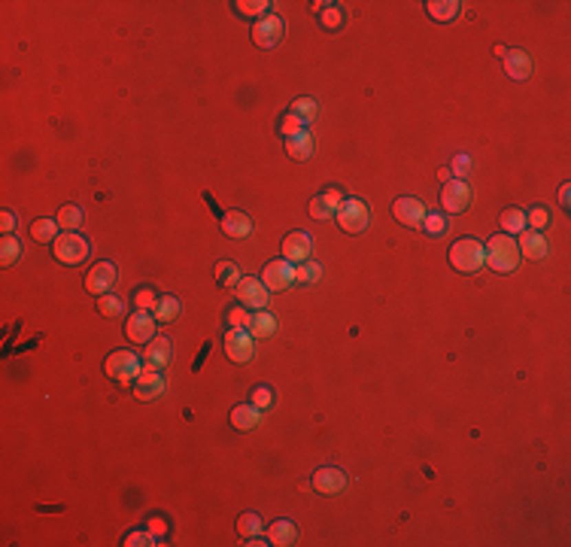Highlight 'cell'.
Returning <instances> with one entry per match:
<instances>
[{
	"label": "cell",
	"mask_w": 571,
	"mask_h": 547,
	"mask_svg": "<svg viewBox=\"0 0 571 547\" xmlns=\"http://www.w3.org/2000/svg\"><path fill=\"white\" fill-rule=\"evenodd\" d=\"M486 265L493 268L495 274H510L517 271L519 265V250H517V240L510 235H495L493 240L486 244Z\"/></svg>",
	"instance_id": "6da1fadb"
},
{
	"label": "cell",
	"mask_w": 571,
	"mask_h": 547,
	"mask_svg": "<svg viewBox=\"0 0 571 547\" xmlns=\"http://www.w3.org/2000/svg\"><path fill=\"white\" fill-rule=\"evenodd\" d=\"M450 265L462 274H474L486 265V246L474 237H462L450 246Z\"/></svg>",
	"instance_id": "7a4b0ae2"
},
{
	"label": "cell",
	"mask_w": 571,
	"mask_h": 547,
	"mask_svg": "<svg viewBox=\"0 0 571 547\" xmlns=\"http://www.w3.org/2000/svg\"><path fill=\"white\" fill-rule=\"evenodd\" d=\"M52 253L61 265H79L89 255V240L79 237L76 231H64V235H58L52 240Z\"/></svg>",
	"instance_id": "3957f363"
},
{
	"label": "cell",
	"mask_w": 571,
	"mask_h": 547,
	"mask_svg": "<svg viewBox=\"0 0 571 547\" xmlns=\"http://www.w3.org/2000/svg\"><path fill=\"white\" fill-rule=\"evenodd\" d=\"M368 207H365V201H358V198H347L341 204V210H338V225L347 235H358V231H365L368 228Z\"/></svg>",
	"instance_id": "277c9868"
},
{
	"label": "cell",
	"mask_w": 571,
	"mask_h": 547,
	"mask_svg": "<svg viewBox=\"0 0 571 547\" xmlns=\"http://www.w3.org/2000/svg\"><path fill=\"white\" fill-rule=\"evenodd\" d=\"M104 371H107L109 377H113V380L128 383V380H134V377L140 374V359H137L134 353H128V350H119V353L107 356Z\"/></svg>",
	"instance_id": "5b68a950"
},
{
	"label": "cell",
	"mask_w": 571,
	"mask_h": 547,
	"mask_svg": "<svg viewBox=\"0 0 571 547\" xmlns=\"http://www.w3.org/2000/svg\"><path fill=\"white\" fill-rule=\"evenodd\" d=\"M261 283H265L268 292H283L289 289L292 283H295V268H292V261L286 259H274L265 265V271H261Z\"/></svg>",
	"instance_id": "8992f818"
},
{
	"label": "cell",
	"mask_w": 571,
	"mask_h": 547,
	"mask_svg": "<svg viewBox=\"0 0 571 547\" xmlns=\"http://www.w3.org/2000/svg\"><path fill=\"white\" fill-rule=\"evenodd\" d=\"M116 283H119V268H116L113 261H98L89 271V277H85V289H89L91 295H107Z\"/></svg>",
	"instance_id": "52a82bcc"
},
{
	"label": "cell",
	"mask_w": 571,
	"mask_h": 547,
	"mask_svg": "<svg viewBox=\"0 0 571 547\" xmlns=\"http://www.w3.org/2000/svg\"><path fill=\"white\" fill-rule=\"evenodd\" d=\"M441 204L446 213H462L471 204V186L465 180H446L444 192H441Z\"/></svg>",
	"instance_id": "ba28073f"
},
{
	"label": "cell",
	"mask_w": 571,
	"mask_h": 547,
	"mask_svg": "<svg viewBox=\"0 0 571 547\" xmlns=\"http://www.w3.org/2000/svg\"><path fill=\"white\" fill-rule=\"evenodd\" d=\"M164 389H167V380L158 374V368H143L134 377V396L140 401H155L158 396H164Z\"/></svg>",
	"instance_id": "9c48e42d"
},
{
	"label": "cell",
	"mask_w": 571,
	"mask_h": 547,
	"mask_svg": "<svg viewBox=\"0 0 571 547\" xmlns=\"http://www.w3.org/2000/svg\"><path fill=\"white\" fill-rule=\"evenodd\" d=\"M155 325H158L155 317H149L146 310H137V313H131L125 323V338L131 344H149L155 338Z\"/></svg>",
	"instance_id": "30bf717a"
},
{
	"label": "cell",
	"mask_w": 571,
	"mask_h": 547,
	"mask_svg": "<svg viewBox=\"0 0 571 547\" xmlns=\"http://www.w3.org/2000/svg\"><path fill=\"white\" fill-rule=\"evenodd\" d=\"M225 353L231 362H250L255 347H252V334L246 328H228L225 334Z\"/></svg>",
	"instance_id": "8fae6325"
},
{
	"label": "cell",
	"mask_w": 571,
	"mask_h": 547,
	"mask_svg": "<svg viewBox=\"0 0 571 547\" xmlns=\"http://www.w3.org/2000/svg\"><path fill=\"white\" fill-rule=\"evenodd\" d=\"M237 301L244 304V308H252V310H265L268 304V289L261 280H255V277H244V280L237 283Z\"/></svg>",
	"instance_id": "7c38bea8"
},
{
	"label": "cell",
	"mask_w": 571,
	"mask_h": 547,
	"mask_svg": "<svg viewBox=\"0 0 571 547\" xmlns=\"http://www.w3.org/2000/svg\"><path fill=\"white\" fill-rule=\"evenodd\" d=\"M283 31H286L283 19L265 16V19H259V21L252 25V43H255V46H261V49L277 46V43L283 40Z\"/></svg>",
	"instance_id": "4fadbf2b"
},
{
	"label": "cell",
	"mask_w": 571,
	"mask_h": 547,
	"mask_svg": "<svg viewBox=\"0 0 571 547\" xmlns=\"http://www.w3.org/2000/svg\"><path fill=\"white\" fill-rule=\"evenodd\" d=\"M313 253V237L304 235V231H292L283 240V259L292 261V265H301V261H310Z\"/></svg>",
	"instance_id": "5bb4252c"
},
{
	"label": "cell",
	"mask_w": 571,
	"mask_h": 547,
	"mask_svg": "<svg viewBox=\"0 0 571 547\" xmlns=\"http://www.w3.org/2000/svg\"><path fill=\"white\" fill-rule=\"evenodd\" d=\"M392 216L398 219L401 225H407V228H420L422 219H426V207L416 198H398L392 204Z\"/></svg>",
	"instance_id": "9a60e30c"
},
{
	"label": "cell",
	"mask_w": 571,
	"mask_h": 547,
	"mask_svg": "<svg viewBox=\"0 0 571 547\" xmlns=\"http://www.w3.org/2000/svg\"><path fill=\"white\" fill-rule=\"evenodd\" d=\"M343 486H347V474L341 469H332V465H325V469H319L313 474V490L322 493V495H338L343 493Z\"/></svg>",
	"instance_id": "2e32d148"
},
{
	"label": "cell",
	"mask_w": 571,
	"mask_h": 547,
	"mask_svg": "<svg viewBox=\"0 0 571 547\" xmlns=\"http://www.w3.org/2000/svg\"><path fill=\"white\" fill-rule=\"evenodd\" d=\"M171 356H173V347H171V341L167 338H152L149 344H146L143 350V362H146V368H167L171 365Z\"/></svg>",
	"instance_id": "e0dca14e"
},
{
	"label": "cell",
	"mask_w": 571,
	"mask_h": 547,
	"mask_svg": "<svg viewBox=\"0 0 571 547\" xmlns=\"http://www.w3.org/2000/svg\"><path fill=\"white\" fill-rule=\"evenodd\" d=\"M519 255H526V259L538 261L547 255V240L538 235V231H519V244H517Z\"/></svg>",
	"instance_id": "ac0fdd59"
},
{
	"label": "cell",
	"mask_w": 571,
	"mask_h": 547,
	"mask_svg": "<svg viewBox=\"0 0 571 547\" xmlns=\"http://www.w3.org/2000/svg\"><path fill=\"white\" fill-rule=\"evenodd\" d=\"M316 143H313V134L310 131H298L295 137H286V152H289L295 162H307L313 155Z\"/></svg>",
	"instance_id": "d6986e66"
},
{
	"label": "cell",
	"mask_w": 571,
	"mask_h": 547,
	"mask_svg": "<svg viewBox=\"0 0 571 547\" xmlns=\"http://www.w3.org/2000/svg\"><path fill=\"white\" fill-rule=\"evenodd\" d=\"M504 70H508V76L510 79H529V73H532V58L526 55V52H519V49H514V52H508L504 55Z\"/></svg>",
	"instance_id": "ffe728a7"
},
{
	"label": "cell",
	"mask_w": 571,
	"mask_h": 547,
	"mask_svg": "<svg viewBox=\"0 0 571 547\" xmlns=\"http://www.w3.org/2000/svg\"><path fill=\"white\" fill-rule=\"evenodd\" d=\"M261 422V411L255 405H237L231 411V426L240 429V432H250Z\"/></svg>",
	"instance_id": "44dd1931"
},
{
	"label": "cell",
	"mask_w": 571,
	"mask_h": 547,
	"mask_svg": "<svg viewBox=\"0 0 571 547\" xmlns=\"http://www.w3.org/2000/svg\"><path fill=\"white\" fill-rule=\"evenodd\" d=\"M222 231L225 237H246L252 231V222L246 213H237V210H231V213L222 216Z\"/></svg>",
	"instance_id": "7402d4cb"
},
{
	"label": "cell",
	"mask_w": 571,
	"mask_h": 547,
	"mask_svg": "<svg viewBox=\"0 0 571 547\" xmlns=\"http://www.w3.org/2000/svg\"><path fill=\"white\" fill-rule=\"evenodd\" d=\"M268 541L270 544H280V547H289L298 541V529L292 520H277L274 526L268 529Z\"/></svg>",
	"instance_id": "603a6c76"
},
{
	"label": "cell",
	"mask_w": 571,
	"mask_h": 547,
	"mask_svg": "<svg viewBox=\"0 0 571 547\" xmlns=\"http://www.w3.org/2000/svg\"><path fill=\"white\" fill-rule=\"evenodd\" d=\"M180 301L173 295H164V298H158V304L152 308V317H155V323H173V319L180 317Z\"/></svg>",
	"instance_id": "cb8c5ba5"
},
{
	"label": "cell",
	"mask_w": 571,
	"mask_h": 547,
	"mask_svg": "<svg viewBox=\"0 0 571 547\" xmlns=\"http://www.w3.org/2000/svg\"><path fill=\"white\" fill-rule=\"evenodd\" d=\"M459 10H462V3H456V0H431L429 3V16L435 21H453Z\"/></svg>",
	"instance_id": "d4e9b609"
},
{
	"label": "cell",
	"mask_w": 571,
	"mask_h": 547,
	"mask_svg": "<svg viewBox=\"0 0 571 547\" xmlns=\"http://www.w3.org/2000/svg\"><path fill=\"white\" fill-rule=\"evenodd\" d=\"M246 332L252 334V338H270V334L277 332V319L270 317V313H265V310H259L252 317V323H250V328Z\"/></svg>",
	"instance_id": "484cf974"
},
{
	"label": "cell",
	"mask_w": 571,
	"mask_h": 547,
	"mask_svg": "<svg viewBox=\"0 0 571 547\" xmlns=\"http://www.w3.org/2000/svg\"><path fill=\"white\" fill-rule=\"evenodd\" d=\"M98 313H100V317H107V319L122 317V313H125V298H119V295H113V292H107V295L98 298Z\"/></svg>",
	"instance_id": "4316f807"
},
{
	"label": "cell",
	"mask_w": 571,
	"mask_h": 547,
	"mask_svg": "<svg viewBox=\"0 0 571 547\" xmlns=\"http://www.w3.org/2000/svg\"><path fill=\"white\" fill-rule=\"evenodd\" d=\"M502 228H504V235H519V231H526V213H523V210H517V207L504 210V213H502Z\"/></svg>",
	"instance_id": "83f0119b"
},
{
	"label": "cell",
	"mask_w": 571,
	"mask_h": 547,
	"mask_svg": "<svg viewBox=\"0 0 571 547\" xmlns=\"http://www.w3.org/2000/svg\"><path fill=\"white\" fill-rule=\"evenodd\" d=\"M292 116H295L301 125H310V122L316 119V100H313V98H298L295 104H292Z\"/></svg>",
	"instance_id": "f1b7e54d"
},
{
	"label": "cell",
	"mask_w": 571,
	"mask_h": 547,
	"mask_svg": "<svg viewBox=\"0 0 571 547\" xmlns=\"http://www.w3.org/2000/svg\"><path fill=\"white\" fill-rule=\"evenodd\" d=\"M58 228H61V225L52 222V219H36V222L31 225V237L40 240V244H46V240L58 237Z\"/></svg>",
	"instance_id": "f546056e"
},
{
	"label": "cell",
	"mask_w": 571,
	"mask_h": 547,
	"mask_svg": "<svg viewBox=\"0 0 571 547\" xmlns=\"http://www.w3.org/2000/svg\"><path fill=\"white\" fill-rule=\"evenodd\" d=\"M261 517L259 514H244V517H237V532L244 538H261Z\"/></svg>",
	"instance_id": "4dcf8cb0"
},
{
	"label": "cell",
	"mask_w": 571,
	"mask_h": 547,
	"mask_svg": "<svg viewBox=\"0 0 571 547\" xmlns=\"http://www.w3.org/2000/svg\"><path fill=\"white\" fill-rule=\"evenodd\" d=\"M268 0H237L234 3V10L240 12V16H250V19H265L268 16Z\"/></svg>",
	"instance_id": "1f68e13d"
},
{
	"label": "cell",
	"mask_w": 571,
	"mask_h": 547,
	"mask_svg": "<svg viewBox=\"0 0 571 547\" xmlns=\"http://www.w3.org/2000/svg\"><path fill=\"white\" fill-rule=\"evenodd\" d=\"M216 283L219 286H237L240 283V268L234 261H219L216 265Z\"/></svg>",
	"instance_id": "d6a6232c"
},
{
	"label": "cell",
	"mask_w": 571,
	"mask_h": 547,
	"mask_svg": "<svg viewBox=\"0 0 571 547\" xmlns=\"http://www.w3.org/2000/svg\"><path fill=\"white\" fill-rule=\"evenodd\" d=\"M55 222L61 225L64 231L79 228V225H83V210H79V207H73V204H67V207H61V210H58V219H55Z\"/></svg>",
	"instance_id": "836d02e7"
},
{
	"label": "cell",
	"mask_w": 571,
	"mask_h": 547,
	"mask_svg": "<svg viewBox=\"0 0 571 547\" xmlns=\"http://www.w3.org/2000/svg\"><path fill=\"white\" fill-rule=\"evenodd\" d=\"M19 259H21V244L16 237H3V244H0V265L10 268V265H16Z\"/></svg>",
	"instance_id": "e575fe53"
},
{
	"label": "cell",
	"mask_w": 571,
	"mask_h": 547,
	"mask_svg": "<svg viewBox=\"0 0 571 547\" xmlns=\"http://www.w3.org/2000/svg\"><path fill=\"white\" fill-rule=\"evenodd\" d=\"M338 210L332 207V204L325 201V195H316V198H310V216L319 219V222H325V219H334Z\"/></svg>",
	"instance_id": "d590c367"
},
{
	"label": "cell",
	"mask_w": 571,
	"mask_h": 547,
	"mask_svg": "<svg viewBox=\"0 0 571 547\" xmlns=\"http://www.w3.org/2000/svg\"><path fill=\"white\" fill-rule=\"evenodd\" d=\"M322 277V268L316 261H301V265L295 268V283H316Z\"/></svg>",
	"instance_id": "8d00e7d4"
},
{
	"label": "cell",
	"mask_w": 571,
	"mask_h": 547,
	"mask_svg": "<svg viewBox=\"0 0 571 547\" xmlns=\"http://www.w3.org/2000/svg\"><path fill=\"white\" fill-rule=\"evenodd\" d=\"M420 228H426L429 237H441L444 231H446V219L441 213H426V219H422Z\"/></svg>",
	"instance_id": "74e56055"
},
{
	"label": "cell",
	"mask_w": 571,
	"mask_h": 547,
	"mask_svg": "<svg viewBox=\"0 0 571 547\" xmlns=\"http://www.w3.org/2000/svg\"><path fill=\"white\" fill-rule=\"evenodd\" d=\"M134 301H137V310H146V308H155L158 304V295L152 292L149 286H143V289H137L134 292Z\"/></svg>",
	"instance_id": "f35d334b"
},
{
	"label": "cell",
	"mask_w": 571,
	"mask_h": 547,
	"mask_svg": "<svg viewBox=\"0 0 571 547\" xmlns=\"http://www.w3.org/2000/svg\"><path fill=\"white\" fill-rule=\"evenodd\" d=\"M228 323H231V328H250L252 317L246 313L244 304H240V308H231V310H228Z\"/></svg>",
	"instance_id": "ab89813d"
},
{
	"label": "cell",
	"mask_w": 571,
	"mask_h": 547,
	"mask_svg": "<svg viewBox=\"0 0 571 547\" xmlns=\"http://www.w3.org/2000/svg\"><path fill=\"white\" fill-rule=\"evenodd\" d=\"M270 401H274V392H270L268 386H255V389H252V405L259 407V411H265V407H270Z\"/></svg>",
	"instance_id": "60d3db41"
},
{
	"label": "cell",
	"mask_w": 571,
	"mask_h": 547,
	"mask_svg": "<svg viewBox=\"0 0 571 547\" xmlns=\"http://www.w3.org/2000/svg\"><path fill=\"white\" fill-rule=\"evenodd\" d=\"M280 131H283V137H295V134H298V131H304V128H301V122H298V119H295V116H292V113H289V116H286V119H283V125H280Z\"/></svg>",
	"instance_id": "b9f144b4"
},
{
	"label": "cell",
	"mask_w": 571,
	"mask_h": 547,
	"mask_svg": "<svg viewBox=\"0 0 571 547\" xmlns=\"http://www.w3.org/2000/svg\"><path fill=\"white\" fill-rule=\"evenodd\" d=\"M526 225H535V228H544V225H547V210H544V207L529 210V216H526Z\"/></svg>",
	"instance_id": "7bdbcfd3"
},
{
	"label": "cell",
	"mask_w": 571,
	"mask_h": 547,
	"mask_svg": "<svg viewBox=\"0 0 571 547\" xmlns=\"http://www.w3.org/2000/svg\"><path fill=\"white\" fill-rule=\"evenodd\" d=\"M341 19H343V16H341V10H338V6H332V10H325V12H322V25H325V28H332V31H334V28H341Z\"/></svg>",
	"instance_id": "ee69618b"
},
{
	"label": "cell",
	"mask_w": 571,
	"mask_h": 547,
	"mask_svg": "<svg viewBox=\"0 0 571 547\" xmlns=\"http://www.w3.org/2000/svg\"><path fill=\"white\" fill-rule=\"evenodd\" d=\"M325 201L332 204L334 210H341V204L347 201V198H343V192H341V189H325Z\"/></svg>",
	"instance_id": "f6af8a7d"
},
{
	"label": "cell",
	"mask_w": 571,
	"mask_h": 547,
	"mask_svg": "<svg viewBox=\"0 0 571 547\" xmlns=\"http://www.w3.org/2000/svg\"><path fill=\"white\" fill-rule=\"evenodd\" d=\"M128 544H155V541H152L149 532H134V535H128Z\"/></svg>",
	"instance_id": "bcb514c9"
},
{
	"label": "cell",
	"mask_w": 571,
	"mask_h": 547,
	"mask_svg": "<svg viewBox=\"0 0 571 547\" xmlns=\"http://www.w3.org/2000/svg\"><path fill=\"white\" fill-rule=\"evenodd\" d=\"M0 228H3L6 235H10V231L16 228V216H12V213H6V210H3V213H0Z\"/></svg>",
	"instance_id": "7dc6e473"
},
{
	"label": "cell",
	"mask_w": 571,
	"mask_h": 547,
	"mask_svg": "<svg viewBox=\"0 0 571 547\" xmlns=\"http://www.w3.org/2000/svg\"><path fill=\"white\" fill-rule=\"evenodd\" d=\"M568 192H571L568 186H562V189H559V204H562V207H568Z\"/></svg>",
	"instance_id": "c3c4849f"
}]
</instances>
